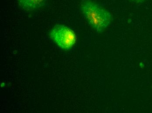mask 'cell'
Here are the masks:
<instances>
[{
    "mask_svg": "<svg viewBox=\"0 0 152 113\" xmlns=\"http://www.w3.org/2000/svg\"><path fill=\"white\" fill-rule=\"evenodd\" d=\"M81 10L89 24L98 32H103L112 22L111 14L91 1H84L81 4Z\"/></svg>",
    "mask_w": 152,
    "mask_h": 113,
    "instance_id": "obj_1",
    "label": "cell"
},
{
    "mask_svg": "<svg viewBox=\"0 0 152 113\" xmlns=\"http://www.w3.org/2000/svg\"><path fill=\"white\" fill-rule=\"evenodd\" d=\"M50 36L60 48L65 50L72 48L77 40L75 32L63 25H56L50 32Z\"/></svg>",
    "mask_w": 152,
    "mask_h": 113,
    "instance_id": "obj_2",
    "label": "cell"
},
{
    "mask_svg": "<svg viewBox=\"0 0 152 113\" xmlns=\"http://www.w3.org/2000/svg\"><path fill=\"white\" fill-rule=\"evenodd\" d=\"M18 1L23 9L32 11L46 6L48 0H18Z\"/></svg>",
    "mask_w": 152,
    "mask_h": 113,
    "instance_id": "obj_3",
    "label": "cell"
},
{
    "mask_svg": "<svg viewBox=\"0 0 152 113\" xmlns=\"http://www.w3.org/2000/svg\"><path fill=\"white\" fill-rule=\"evenodd\" d=\"M134 2L137 3H141L143 2L145 0H130Z\"/></svg>",
    "mask_w": 152,
    "mask_h": 113,
    "instance_id": "obj_4",
    "label": "cell"
}]
</instances>
